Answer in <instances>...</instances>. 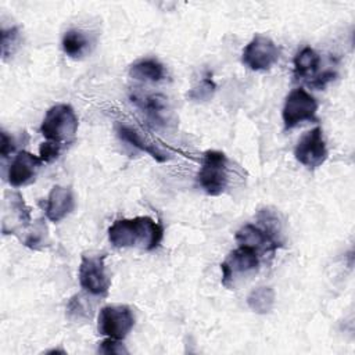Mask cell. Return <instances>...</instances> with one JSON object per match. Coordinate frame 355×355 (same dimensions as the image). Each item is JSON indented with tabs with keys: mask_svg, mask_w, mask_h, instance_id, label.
<instances>
[{
	"mask_svg": "<svg viewBox=\"0 0 355 355\" xmlns=\"http://www.w3.org/2000/svg\"><path fill=\"white\" fill-rule=\"evenodd\" d=\"M15 150V144L11 136L7 135V132H1V144H0V153L1 157H8V154H11Z\"/></svg>",
	"mask_w": 355,
	"mask_h": 355,
	"instance_id": "cell-25",
	"label": "cell"
},
{
	"mask_svg": "<svg viewBox=\"0 0 355 355\" xmlns=\"http://www.w3.org/2000/svg\"><path fill=\"white\" fill-rule=\"evenodd\" d=\"M116 133H118V136H119L123 141H126V143H129L130 146H133V147H136V148H139V150L147 153V154L151 155L155 161L164 162V161L169 159V157H168L166 153H164L162 150H159L158 147H155V144H153V143H150L148 140H146V139H144L136 129H133L132 126L125 125V123H118V125H116Z\"/></svg>",
	"mask_w": 355,
	"mask_h": 355,
	"instance_id": "cell-13",
	"label": "cell"
},
{
	"mask_svg": "<svg viewBox=\"0 0 355 355\" xmlns=\"http://www.w3.org/2000/svg\"><path fill=\"white\" fill-rule=\"evenodd\" d=\"M129 75L137 80L159 82L165 78V68L155 58H143L130 65Z\"/></svg>",
	"mask_w": 355,
	"mask_h": 355,
	"instance_id": "cell-15",
	"label": "cell"
},
{
	"mask_svg": "<svg viewBox=\"0 0 355 355\" xmlns=\"http://www.w3.org/2000/svg\"><path fill=\"white\" fill-rule=\"evenodd\" d=\"M259 254L247 247H239L229 252L225 261L220 263L222 284L234 290L245 279H250L259 268Z\"/></svg>",
	"mask_w": 355,
	"mask_h": 355,
	"instance_id": "cell-2",
	"label": "cell"
},
{
	"mask_svg": "<svg viewBox=\"0 0 355 355\" xmlns=\"http://www.w3.org/2000/svg\"><path fill=\"white\" fill-rule=\"evenodd\" d=\"M133 324V313L126 305H107L101 308L98 313V331L110 338L123 340L132 330Z\"/></svg>",
	"mask_w": 355,
	"mask_h": 355,
	"instance_id": "cell-7",
	"label": "cell"
},
{
	"mask_svg": "<svg viewBox=\"0 0 355 355\" xmlns=\"http://www.w3.org/2000/svg\"><path fill=\"white\" fill-rule=\"evenodd\" d=\"M334 76H336V72H333V71H326V72H323L320 76H318V78L312 82V85L316 86V87H323L326 83H329L330 80H333Z\"/></svg>",
	"mask_w": 355,
	"mask_h": 355,
	"instance_id": "cell-26",
	"label": "cell"
},
{
	"mask_svg": "<svg viewBox=\"0 0 355 355\" xmlns=\"http://www.w3.org/2000/svg\"><path fill=\"white\" fill-rule=\"evenodd\" d=\"M43 161L28 151H21L15 155L8 169V182L14 187L29 184L35 180Z\"/></svg>",
	"mask_w": 355,
	"mask_h": 355,
	"instance_id": "cell-10",
	"label": "cell"
},
{
	"mask_svg": "<svg viewBox=\"0 0 355 355\" xmlns=\"http://www.w3.org/2000/svg\"><path fill=\"white\" fill-rule=\"evenodd\" d=\"M319 64V54L312 47H304L294 57V73L298 78H309L318 71Z\"/></svg>",
	"mask_w": 355,
	"mask_h": 355,
	"instance_id": "cell-16",
	"label": "cell"
},
{
	"mask_svg": "<svg viewBox=\"0 0 355 355\" xmlns=\"http://www.w3.org/2000/svg\"><path fill=\"white\" fill-rule=\"evenodd\" d=\"M105 255L83 254L79 265V283L93 295H103L110 288V277L104 265Z\"/></svg>",
	"mask_w": 355,
	"mask_h": 355,
	"instance_id": "cell-6",
	"label": "cell"
},
{
	"mask_svg": "<svg viewBox=\"0 0 355 355\" xmlns=\"http://www.w3.org/2000/svg\"><path fill=\"white\" fill-rule=\"evenodd\" d=\"M46 239V226H39L37 229H35L25 240V245L31 247V248H37V245H42V243Z\"/></svg>",
	"mask_w": 355,
	"mask_h": 355,
	"instance_id": "cell-24",
	"label": "cell"
},
{
	"mask_svg": "<svg viewBox=\"0 0 355 355\" xmlns=\"http://www.w3.org/2000/svg\"><path fill=\"white\" fill-rule=\"evenodd\" d=\"M215 83L212 80L211 76H205L201 79V82L193 87L190 92H189V98L194 100V101H205L208 100L209 97H212L214 92H215Z\"/></svg>",
	"mask_w": 355,
	"mask_h": 355,
	"instance_id": "cell-20",
	"label": "cell"
},
{
	"mask_svg": "<svg viewBox=\"0 0 355 355\" xmlns=\"http://www.w3.org/2000/svg\"><path fill=\"white\" fill-rule=\"evenodd\" d=\"M236 240L239 245L254 250L255 252L273 251L280 247V243L270 237L262 227L257 225H244L236 233Z\"/></svg>",
	"mask_w": 355,
	"mask_h": 355,
	"instance_id": "cell-11",
	"label": "cell"
},
{
	"mask_svg": "<svg viewBox=\"0 0 355 355\" xmlns=\"http://www.w3.org/2000/svg\"><path fill=\"white\" fill-rule=\"evenodd\" d=\"M132 101L154 122L164 123L168 114V105L159 94H132Z\"/></svg>",
	"mask_w": 355,
	"mask_h": 355,
	"instance_id": "cell-14",
	"label": "cell"
},
{
	"mask_svg": "<svg viewBox=\"0 0 355 355\" xmlns=\"http://www.w3.org/2000/svg\"><path fill=\"white\" fill-rule=\"evenodd\" d=\"M318 103L305 89L298 87L288 93L282 111L284 129H293L304 121L316 122Z\"/></svg>",
	"mask_w": 355,
	"mask_h": 355,
	"instance_id": "cell-5",
	"label": "cell"
},
{
	"mask_svg": "<svg viewBox=\"0 0 355 355\" xmlns=\"http://www.w3.org/2000/svg\"><path fill=\"white\" fill-rule=\"evenodd\" d=\"M119 341L121 340L107 337L105 340L98 343L100 344L98 345V352H103V354H128V349Z\"/></svg>",
	"mask_w": 355,
	"mask_h": 355,
	"instance_id": "cell-23",
	"label": "cell"
},
{
	"mask_svg": "<svg viewBox=\"0 0 355 355\" xmlns=\"http://www.w3.org/2000/svg\"><path fill=\"white\" fill-rule=\"evenodd\" d=\"M227 158L222 151L208 150L202 155L201 168L197 175L200 187L208 196H219L227 186Z\"/></svg>",
	"mask_w": 355,
	"mask_h": 355,
	"instance_id": "cell-4",
	"label": "cell"
},
{
	"mask_svg": "<svg viewBox=\"0 0 355 355\" xmlns=\"http://www.w3.org/2000/svg\"><path fill=\"white\" fill-rule=\"evenodd\" d=\"M295 159L306 168H318L327 159V148L322 128L316 126L306 132L297 143L294 150Z\"/></svg>",
	"mask_w": 355,
	"mask_h": 355,
	"instance_id": "cell-9",
	"label": "cell"
},
{
	"mask_svg": "<svg viewBox=\"0 0 355 355\" xmlns=\"http://www.w3.org/2000/svg\"><path fill=\"white\" fill-rule=\"evenodd\" d=\"M62 50L71 58H80L89 50V37L78 29H69L62 36Z\"/></svg>",
	"mask_w": 355,
	"mask_h": 355,
	"instance_id": "cell-17",
	"label": "cell"
},
{
	"mask_svg": "<svg viewBox=\"0 0 355 355\" xmlns=\"http://www.w3.org/2000/svg\"><path fill=\"white\" fill-rule=\"evenodd\" d=\"M247 304L257 313H268L275 305V291L270 287H258L248 294Z\"/></svg>",
	"mask_w": 355,
	"mask_h": 355,
	"instance_id": "cell-18",
	"label": "cell"
},
{
	"mask_svg": "<svg viewBox=\"0 0 355 355\" xmlns=\"http://www.w3.org/2000/svg\"><path fill=\"white\" fill-rule=\"evenodd\" d=\"M78 130V116L68 104H57L49 108L42 125L40 133L50 141L64 144L71 141Z\"/></svg>",
	"mask_w": 355,
	"mask_h": 355,
	"instance_id": "cell-3",
	"label": "cell"
},
{
	"mask_svg": "<svg viewBox=\"0 0 355 355\" xmlns=\"http://www.w3.org/2000/svg\"><path fill=\"white\" fill-rule=\"evenodd\" d=\"M75 207L73 196L69 187L54 186L47 197L46 216L51 222H60L64 219Z\"/></svg>",
	"mask_w": 355,
	"mask_h": 355,
	"instance_id": "cell-12",
	"label": "cell"
},
{
	"mask_svg": "<svg viewBox=\"0 0 355 355\" xmlns=\"http://www.w3.org/2000/svg\"><path fill=\"white\" fill-rule=\"evenodd\" d=\"M19 43V32L18 28H8L1 31V53L3 57H8L10 54L14 53Z\"/></svg>",
	"mask_w": 355,
	"mask_h": 355,
	"instance_id": "cell-21",
	"label": "cell"
},
{
	"mask_svg": "<svg viewBox=\"0 0 355 355\" xmlns=\"http://www.w3.org/2000/svg\"><path fill=\"white\" fill-rule=\"evenodd\" d=\"M162 236V226L150 216L118 219L108 227V240L116 248L140 247L150 251L159 245Z\"/></svg>",
	"mask_w": 355,
	"mask_h": 355,
	"instance_id": "cell-1",
	"label": "cell"
},
{
	"mask_svg": "<svg viewBox=\"0 0 355 355\" xmlns=\"http://www.w3.org/2000/svg\"><path fill=\"white\" fill-rule=\"evenodd\" d=\"M279 60V49L268 36L257 35L241 54L243 64L252 71H266Z\"/></svg>",
	"mask_w": 355,
	"mask_h": 355,
	"instance_id": "cell-8",
	"label": "cell"
},
{
	"mask_svg": "<svg viewBox=\"0 0 355 355\" xmlns=\"http://www.w3.org/2000/svg\"><path fill=\"white\" fill-rule=\"evenodd\" d=\"M258 222H259V227H262L270 237H273L276 241H279L282 244L280 240V222L279 218L275 212H272L270 209L265 208L261 209L258 214Z\"/></svg>",
	"mask_w": 355,
	"mask_h": 355,
	"instance_id": "cell-19",
	"label": "cell"
},
{
	"mask_svg": "<svg viewBox=\"0 0 355 355\" xmlns=\"http://www.w3.org/2000/svg\"><path fill=\"white\" fill-rule=\"evenodd\" d=\"M60 148H61V144L58 143H54V141H43L39 147V157L43 162H50L53 159H55L60 154Z\"/></svg>",
	"mask_w": 355,
	"mask_h": 355,
	"instance_id": "cell-22",
	"label": "cell"
}]
</instances>
